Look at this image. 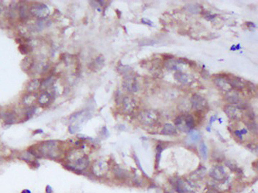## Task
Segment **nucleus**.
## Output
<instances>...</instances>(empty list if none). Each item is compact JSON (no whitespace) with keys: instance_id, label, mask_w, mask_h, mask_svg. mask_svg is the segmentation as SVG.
<instances>
[{"instance_id":"f03ea898","label":"nucleus","mask_w":258,"mask_h":193,"mask_svg":"<svg viewBox=\"0 0 258 193\" xmlns=\"http://www.w3.org/2000/svg\"><path fill=\"white\" fill-rule=\"evenodd\" d=\"M37 151L42 155H46L49 157H54L57 155V152L58 151L57 145L55 142L50 141L42 143L41 147L37 148Z\"/></svg>"},{"instance_id":"39448f33","label":"nucleus","mask_w":258,"mask_h":193,"mask_svg":"<svg viewBox=\"0 0 258 193\" xmlns=\"http://www.w3.org/2000/svg\"><path fill=\"white\" fill-rule=\"evenodd\" d=\"M210 174L213 179L217 180V181H222L226 177V172H225L224 168L221 166H216L212 167L210 170Z\"/></svg>"},{"instance_id":"a878e982","label":"nucleus","mask_w":258,"mask_h":193,"mask_svg":"<svg viewBox=\"0 0 258 193\" xmlns=\"http://www.w3.org/2000/svg\"><path fill=\"white\" fill-rule=\"evenodd\" d=\"M142 22H143V23L147 24V25H149V26L153 25V24H152V22L150 21V20H148L147 19H142Z\"/></svg>"},{"instance_id":"0eeeda50","label":"nucleus","mask_w":258,"mask_h":193,"mask_svg":"<svg viewBox=\"0 0 258 193\" xmlns=\"http://www.w3.org/2000/svg\"><path fill=\"white\" fill-rule=\"evenodd\" d=\"M191 102H192L193 108L196 109H202L206 105V100L198 95H193L191 99Z\"/></svg>"},{"instance_id":"412c9836","label":"nucleus","mask_w":258,"mask_h":193,"mask_svg":"<svg viewBox=\"0 0 258 193\" xmlns=\"http://www.w3.org/2000/svg\"><path fill=\"white\" fill-rule=\"evenodd\" d=\"M34 64V60L33 59L32 57H26L24 60H23V62H22V67L24 70H29V69H31V67L32 66H33Z\"/></svg>"},{"instance_id":"1a4fd4ad","label":"nucleus","mask_w":258,"mask_h":193,"mask_svg":"<svg viewBox=\"0 0 258 193\" xmlns=\"http://www.w3.org/2000/svg\"><path fill=\"white\" fill-rule=\"evenodd\" d=\"M52 101V95L47 91L43 92L38 97V103L42 107L47 106Z\"/></svg>"},{"instance_id":"dca6fc26","label":"nucleus","mask_w":258,"mask_h":193,"mask_svg":"<svg viewBox=\"0 0 258 193\" xmlns=\"http://www.w3.org/2000/svg\"><path fill=\"white\" fill-rule=\"evenodd\" d=\"M41 83L42 81L38 80V79H34V80L30 81L27 87V91L29 93H33L34 92H35V91L39 89L40 87H41Z\"/></svg>"},{"instance_id":"f8f14e48","label":"nucleus","mask_w":258,"mask_h":193,"mask_svg":"<svg viewBox=\"0 0 258 193\" xmlns=\"http://www.w3.org/2000/svg\"><path fill=\"white\" fill-rule=\"evenodd\" d=\"M183 63L184 62H182V60L181 59L180 60H172V59H170V60L166 61L165 66L167 70H177L180 68V64H183Z\"/></svg>"},{"instance_id":"aec40b11","label":"nucleus","mask_w":258,"mask_h":193,"mask_svg":"<svg viewBox=\"0 0 258 193\" xmlns=\"http://www.w3.org/2000/svg\"><path fill=\"white\" fill-rule=\"evenodd\" d=\"M200 134L198 131L193 130L189 134L188 142H190V143H196L200 141Z\"/></svg>"},{"instance_id":"20e7f679","label":"nucleus","mask_w":258,"mask_h":193,"mask_svg":"<svg viewBox=\"0 0 258 193\" xmlns=\"http://www.w3.org/2000/svg\"><path fill=\"white\" fill-rule=\"evenodd\" d=\"M30 12L32 15L39 18H45L50 14L48 7L44 5H34L30 9Z\"/></svg>"},{"instance_id":"ddd939ff","label":"nucleus","mask_w":258,"mask_h":193,"mask_svg":"<svg viewBox=\"0 0 258 193\" xmlns=\"http://www.w3.org/2000/svg\"><path fill=\"white\" fill-rule=\"evenodd\" d=\"M105 64V59L102 55H100L95 59L94 62H92L90 65V68L94 71L100 70L103 67Z\"/></svg>"},{"instance_id":"6e6552de","label":"nucleus","mask_w":258,"mask_h":193,"mask_svg":"<svg viewBox=\"0 0 258 193\" xmlns=\"http://www.w3.org/2000/svg\"><path fill=\"white\" fill-rule=\"evenodd\" d=\"M135 102L133 99L129 97H126L122 101L123 109L125 112L130 113L135 107Z\"/></svg>"},{"instance_id":"6ab92c4d","label":"nucleus","mask_w":258,"mask_h":193,"mask_svg":"<svg viewBox=\"0 0 258 193\" xmlns=\"http://www.w3.org/2000/svg\"><path fill=\"white\" fill-rule=\"evenodd\" d=\"M174 78L176 80H177L178 82L182 83V84H186L189 82L190 80V77L187 74H186L185 73H182L180 72H178L174 74Z\"/></svg>"},{"instance_id":"393cba45","label":"nucleus","mask_w":258,"mask_h":193,"mask_svg":"<svg viewBox=\"0 0 258 193\" xmlns=\"http://www.w3.org/2000/svg\"><path fill=\"white\" fill-rule=\"evenodd\" d=\"M52 77H49L48 79H46L45 80L42 81L41 83V87H49L50 86H51L52 84H53V80H52Z\"/></svg>"},{"instance_id":"bb28decb","label":"nucleus","mask_w":258,"mask_h":193,"mask_svg":"<svg viewBox=\"0 0 258 193\" xmlns=\"http://www.w3.org/2000/svg\"><path fill=\"white\" fill-rule=\"evenodd\" d=\"M208 193H218V192H217V191H216L215 190H213V189H211V190L208 191Z\"/></svg>"},{"instance_id":"7ed1b4c3","label":"nucleus","mask_w":258,"mask_h":193,"mask_svg":"<svg viewBox=\"0 0 258 193\" xmlns=\"http://www.w3.org/2000/svg\"><path fill=\"white\" fill-rule=\"evenodd\" d=\"M158 118V114L154 110H145L140 114L139 119L142 122L147 125H152L156 122Z\"/></svg>"},{"instance_id":"2eb2a0df","label":"nucleus","mask_w":258,"mask_h":193,"mask_svg":"<svg viewBox=\"0 0 258 193\" xmlns=\"http://www.w3.org/2000/svg\"><path fill=\"white\" fill-rule=\"evenodd\" d=\"M226 100L232 104H237L239 102V95L237 92L235 91H229L225 96Z\"/></svg>"},{"instance_id":"4468645a","label":"nucleus","mask_w":258,"mask_h":193,"mask_svg":"<svg viewBox=\"0 0 258 193\" xmlns=\"http://www.w3.org/2000/svg\"><path fill=\"white\" fill-rule=\"evenodd\" d=\"M124 87L127 90L129 91V92H137V84L135 82V80H134L132 78H128L127 80H125V82H124Z\"/></svg>"},{"instance_id":"a211bd4d","label":"nucleus","mask_w":258,"mask_h":193,"mask_svg":"<svg viewBox=\"0 0 258 193\" xmlns=\"http://www.w3.org/2000/svg\"><path fill=\"white\" fill-rule=\"evenodd\" d=\"M36 95L34 93H29L23 98V103L26 106H32L36 102Z\"/></svg>"},{"instance_id":"f257e3e1","label":"nucleus","mask_w":258,"mask_h":193,"mask_svg":"<svg viewBox=\"0 0 258 193\" xmlns=\"http://www.w3.org/2000/svg\"><path fill=\"white\" fill-rule=\"evenodd\" d=\"M174 123L182 132H187L192 129L194 125V119L190 115H184L177 117Z\"/></svg>"},{"instance_id":"b1692460","label":"nucleus","mask_w":258,"mask_h":193,"mask_svg":"<svg viewBox=\"0 0 258 193\" xmlns=\"http://www.w3.org/2000/svg\"><path fill=\"white\" fill-rule=\"evenodd\" d=\"M15 119H16V117H15V113L9 112V113L6 114L5 121L7 122V123H13L14 122H15Z\"/></svg>"},{"instance_id":"9b49d317","label":"nucleus","mask_w":258,"mask_h":193,"mask_svg":"<svg viewBox=\"0 0 258 193\" xmlns=\"http://www.w3.org/2000/svg\"><path fill=\"white\" fill-rule=\"evenodd\" d=\"M225 112L229 118L238 119L240 116V113L238 112V109L232 105H227L225 107Z\"/></svg>"},{"instance_id":"f3484780","label":"nucleus","mask_w":258,"mask_h":193,"mask_svg":"<svg viewBox=\"0 0 258 193\" xmlns=\"http://www.w3.org/2000/svg\"><path fill=\"white\" fill-rule=\"evenodd\" d=\"M177 133L175 127L172 124L167 123L164 125L163 129H162V134L165 135H174Z\"/></svg>"},{"instance_id":"cd10ccee","label":"nucleus","mask_w":258,"mask_h":193,"mask_svg":"<svg viewBox=\"0 0 258 193\" xmlns=\"http://www.w3.org/2000/svg\"><path fill=\"white\" fill-rule=\"evenodd\" d=\"M2 11V5H0V13H1Z\"/></svg>"},{"instance_id":"5701e85b","label":"nucleus","mask_w":258,"mask_h":193,"mask_svg":"<svg viewBox=\"0 0 258 193\" xmlns=\"http://www.w3.org/2000/svg\"><path fill=\"white\" fill-rule=\"evenodd\" d=\"M200 152L203 160H206L207 158H208V148H207L206 145L203 142L201 143L200 145Z\"/></svg>"},{"instance_id":"9d476101","label":"nucleus","mask_w":258,"mask_h":193,"mask_svg":"<svg viewBox=\"0 0 258 193\" xmlns=\"http://www.w3.org/2000/svg\"><path fill=\"white\" fill-rule=\"evenodd\" d=\"M215 83L219 88L223 91H226V92L231 91V86L224 77H217V78L215 79Z\"/></svg>"},{"instance_id":"423d86ee","label":"nucleus","mask_w":258,"mask_h":193,"mask_svg":"<svg viewBox=\"0 0 258 193\" xmlns=\"http://www.w3.org/2000/svg\"><path fill=\"white\" fill-rule=\"evenodd\" d=\"M93 171L94 173L97 176H102L105 174L107 170V164L105 161L102 160H98L92 166Z\"/></svg>"},{"instance_id":"4be33fe9","label":"nucleus","mask_w":258,"mask_h":193,"mask_svg":"<svg viewBox=\"0 0 258 193\" xmlns=\"http://www.w3.org/2000/svg\"><path fill=\"white\" fill-rule=\"evenodd\" d=\"M185 8L187 11L190 13L198 14L200 12V7L198 5H188Z\"/></svg>"}]
</instances>
